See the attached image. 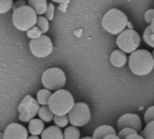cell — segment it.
Here are the masks:
<instances>
[{
	"mask_svg": "<svg viewBox=\"0 0 154 139\" xmlns=\"http://www.w3.org/2000/svg\"><path fill=\"white\" fill-rule=\"evenodd\" d=\"M129 68L131 71L138 76H145L153 70L154 59L147 50H136L129 57Z\"/></svg>",
	"mask_w": 154,
	"mask_h": 139,
	"instance_id": "obj_1",
	"label": "cell"
},
{
	"mask_svg": "<svg viewBox=\"0 0 154 139\" xmlns=\"http://www.w3.org/2000/svg\"><path fill=\"white\" fill-rule=\"evenodd\" d=\"M74 99L71 93L66 90H58L51 94L48 107L53 115L62 116L67 115L74 106Z\"/></svg>",
	"mask_w": 154,
	"mask_h": 139,
	"instance_id": "obj_2",
	"label": "cell"
},
{
	"mask_svg": "<svg viewBox=\"0 0 154 139\" xmlns=\"http://www.w3.org/2000/svg\"><path fill=\"white\" fill-rule=\"evenodd\" d=\"M128 18L122 11L113 8L106 13L102 19L103 28L112 34H119L127 26Z\"/></svg>",
	"mask_w": 154,
	"mask_h": 139,
	"instance_id": "obj_3",
	"label": "cell"
},
{
	"mask_svg": "<svg viewBox=\"0 0 154 139\" xmlns=\"http://www.w3.org/2000/svg\"><path fill=\"white\" fill-rule=\"evenodd\" d=\"M12 21L16 29L25 32L35 26L37 14L29 5H23L14 10Z\"/></svg>",
	"mask_w": 154,
	"mask_h": 139,
	"instance_id": "obj_4",
	"label": "cell"
},
{
	"mask_svg": "<svg viewBox=\"0 0 154 139\" xmlns=\"http://www.w3.org/2000/svg\"><path fill=\"white\" fill-rule=\"evenodd\" d=\"M141 44V37L133 29H125L116 38V45L125 53H132Z\"/></svg>",
	"mask_w": 154,
	"mask_h": 139,
	"instance_id": "obj_5",
	"label": "cell"
},
{
	"mask_svg": "<svg viewBox=\"0 0 154 139\" xmlns=\"http://www.w3.org/2000/svg\"><path fill=\"white\" fill-rule=\"evenodd\" d=\"M42 83L46 90H60L66 84L65 73L60 68H50L43 72L42 76Z\"/></svg>",
	"mask_w": 154,
	"mask_h": 139,
	"instance_id": "obj_6",
	"label": "cell"
},
{
	"mask_svg": "<svg viewBox=\"0 0 154 139\" xmlns=\"http://www.w3.org/2000/svg\"><path fill=\"white\" fill-rule=\"evenodd\" d=\"M69 122L78 128L87 125L91 118L89 107L83 102H78L74 104L73 108L68 113Z\"/></svg>",
	"mask_w": 154,
	"mask_h": 139,
	"instance_id": "obj_7",
	"label": "cell"
},
{
	"mask_svg": "<svg viewBox=\"0 0 154 139\" xmlns=\"http://www.w3.org/2000/svg\"><path fill=\"white\" fill-rule=\"evenodd\" d=\"M39 109V103L35 99H33L30 95L25 96L24 99L20 103V105L18 106L19 119L22 122L28 123L30 120L35 118Z\"/></svg>",
	"mask_w": 154,
	"mask_h": 139,
	"instance_id": "obj_8",
	"label": "cell"
},
{
	"mask_svg": "<svg viewBox=\"0 0 154 139\" xmlns=\"http://www.w3.org/2000/svg\"><path fill=\"white\" fill-rule=\"evenodd\" d=\"M32 53L37 58H44L49 56L53 50V44L45 34H42L37 39H32L29 43Z\"/></svg>",
	"mask_w": 154,
	"mask_h": 139,
	"instance_id": "obj_9",
	"label": "cell"
},
{
	"mask_svg": "<svg viewBox=\"0 0 154 139\" xmlns=\"http://www.w3.org/2000/svg\"><path fill=\"white\" fill-rule=\"evenodd\" d=\"M132 128L135 130L137 133L142 130L143 123L141 120V118L137 114H132L127 113L123 115L117 121V129L120 131L123 128Z\"/></svg>",
	"mask_w": 154,
	"mask_h": 139,
	"instance_id": "obj_10",
	"label": "cell"
},
{
	"mask_svg": "<svg viewBox=\"0 0 154 139\" xmlns=\"http://www.w3.org/2000/svg\"><path fill=\"white\" fill-rule=\"evenodd\" d=\"M27 129L18 123H11L8 125L3 134L4 139H27Z\"/></svg>",
	"mask_w": 154,
	"mask_h": 139,
	"instance_id": "obj_11",
	"label": "cell"
},
{
	"mask_svg": "<svg viewBox=\"0 0 154 139\" xmlns=\"http://www.w3.org/2000/svg\"><path fill=\"white\" fill-rule=\"evenodd\" d=\"M126 62H127V56L121 50H116L110 55V62L115 67L117 68L123 67L125 65Z\"/></svg>",
	"mask_w": 154,
	"mask_h": 139,
	"instance_id": "obj_12",
	"label": "cell"
},
{
	"mask_svg": "<svg viewBox=\"0 0 154 139\" xmlns=\"http://www.w3.org/2000/svg\"><path fill=\"white\" fill-rule=\"evenodd\" d=\"M41 135L42 139H64L60 128H58L57 126H51L47 128Z\"/></svg>",
	"mask_w": 154,
	"mask_h": 139,
	"instance_id": "obj_13",
	"label": "cell"
},
{
	"mask_svg": "<svg viewBox=\"0 0 154 139\" xmlns=\"http://www.w3.org/2000/svg\"><path fill=\"white\" fill-rule=\"evenodd\" d=\"M111 134H116V129L108 125H103L98 128H97L93 133L92 138L93 139H102L105 137L111 135Z\"/></svg>",
	"mask_w": 154,
	"mask_h": 139,
	"instance_id": "obj_14",
	"label": "cell"
},
{
	"mask_svg": "<svg viewBox=\"0 0 154 139\" xmlns=\"http://www.w3.org/2000/svg\"><path fill=\"white\" fill-rule=\"evenodd\" d=\"M29 132L32 134V136H39L42 133L44 130V123L40 118H32L29 122Z\"/></svg>",
	"mask_w": 154,
	"mask_h": 139,
	"instance_id": "obj_15",
	"label": "cell"
},
{
	"mask_svg": "<svg viewBox=\"0 0 154 139\" xmlns=\"http://www.w3.org/2000/svg\"><path fill=\"white\" fill-rule=\"evenodd\" d=\"M28 5L34 10L36 14H43L46 11L48 3L46 0H28Z\"/></svg>",
	"mask_w": 154,
	"mask_h": 139,
	"instance_id": "obj_16",
	"label": "cell"
},
{
	"mask_svg": "<svg viewBox=\"0 0 154 139\" xmlns=\"http://www.w3.org/2000/svg\"><path fill=\"white\" fill-rule=\"evenodd\" d=\"M37 115L39 116L41 120H42L43 122H47V123L52 121L53 117H54L53 113L51 111L48 106H42V108H40Z\"/></svg>",
	"mask_w": 154,
	"mask_h": 139,
	"instance_id": "obj_17",
	"label": "cell"
},
{
	"mask_svg": "<svg viewBox=\"0 0 154 139\" xmlns=\"http://www.w3.org/2000/svg\"><path fill=\"white\" fill-rule=\"evenodd\" d=\"M51 94H52L51 91H50L49 90L46 89L40 90L37 93V102L39 103V105L48 106V102Z\"/></svg>",
	"mask_w": 154,
	"mask_h": 139,
	"instance_id": "obj_18",
	"label": "cell"
},
{
	"mask_svg": "<svg viewBox=\"0 0 154 139\" xmlns=\"http://www.w3.org/2000/svg\"><path fill=\"white\" fill-rule=\"evenodd\" d=\"M154 24H149L143 33V41L151 47H154Z\"/></svg>",
	"mask_w": 154,
	"mask_h": 139,
	"instance_id": "obj_19",
	"label": "cell"
},
{
	"mask_svg": "<svg viewBox=\"0 0 154 139\" xmlns=\"http://www.w3.org/2000/svg\"><path fill=\"white\" fill-rule=\"evenodd\" d=\"M63 138L64 139H79L80 138V132L79 130L74 127L70 126L65 128L63 132Z\"/></svg>",
	"mask_w": 154,
	"mask_h": 139,
	"instance_id": "obj_20",
	"label": "cell"
},
{
	"mask_svg": "<svg viewBox=\"0 0 154 139\" xmlns=\"http://www.w3.org/2000/svg\"><path fill=\"white\" fill-rule=\"evenodd\" d=\"M140 136L144 139H154V121L146 124L145 128L142 131Z\"/></svg>",
	"mask_w": 154,
	"mask_h": 139,
	"instance_id": "obj_21",
	"label": "cell"
},
{
	"mask_svg": "<svg viewBox=\"0 0 154 139\" xmlns=\"http://www.w3.org/2000/svg\"><path fill=\"white\" fill-rule=\"evenodd\" d=\"M37 27L40 29V31L42 32V33H46L49 31V21L43 17V16H39L37 17Z\"/></svg>",
	"mask_w": 154,
	"mask_h": 139,
	"instance_id": "obj_22",
	"label": "cell"
},
{
	"mask_svg": "<svg viewBox=\"0 0 154 139\" xmlns=\"http://www.w3.org/2000/svg\"><path fill=\"white\" fill-rule=\"evenodd\" d=\"M53 121L58 128H66L69 124V118L67 115H62V116L55 115L53 117Z\"/></svg>",
	"mask_w": 154,
	"mask_h": 139,
	"instance_id": "obj_23",
	"label": "cell"
},
{
	"mask_svg": "<svg viewBox=\"0 0 154 139\" xmlns=\"http://www.w3.org/2000/svg\"><path fill=\"white\" fill-rule=\"evenodd\" d=\"M13 0H0V14L8 12L13 7Z\"/></svg>",
	"mask_w": 154,
	"mask_h": 139,
	"instance_id": "obj_24",
	"label": "cell"
},
{
	"mask_svg": "<svg viewBox=\"0 0 154 139\" xmlns=\"http://www.w3.org/2000/svg\"><path fill=\"white\" fill-rule=\"evenodd\" d=\"M26 32H27V36L29 38H31V39H37L42 34V32L40 31V29L37 26H33V27H32L31 29H29Z\"/></svg>",
	"mask_w": 154,
	"mask_h": 139,
	"instance_id": "obj_25",
	"label": "cell"
},
{
	"mask_svg": "<svg viewBox=\"0 0 154 139\" xmlns=\"http://www.w3.org/2000/svg\"><path fill=\"white\" fill-rule=\"evenodd\" d=\"M137 132L132 128H123L119 131V134H118V137L120 139H125L127 137L131 136V135H134V134H136Z\"/></svg>",
	"mask_w": 154,
	"mask_h": 139,
	"instance_id": "obj_26",
	"label": "cell"
},
{
	"mask_svg": "<svg viewBox=\"0 0 154 139\" xmlns=\"http://www.w3.org/2000/svg\"><path fill=\"white\" fill-rule=\"evenodd\" d=\"M152 121H154V107L152 106L150 107L146 112L144 113V122L146 124L152 122Z\"/></svg>",
	"mask_w": 154,
	"mask_h": 139,
	"instance_id": "obj_27",
	"label": "cell"
},
{
	"mask_svg": "<svg viewBox=\"0 0 154 139\" xmlns=\"http://www.w3.org/2000/svg\"><path fill=\"white\" fill-rule=\"evenodd\" d=\"M54 5L52 3H50L48 4L47 5V8H46V11H45V18L47 20H52L53 19V15H54Z\"/></svg>",
	"mask_w": 154,
	"mask_h": 139,
	"instance_id": "obj_28",
	"label": "cell"
},
{
	"mask_svg": "<svg viewBox=\"0 0 154 139\" xmlns=\"http://www.w3.org/2000/svg\"><path fill=\"white\" fill-rule=\"evenodd\" d=\"M144 19H145V22L149 24H154V9H150L145 13Z\"/></svg>",
	"mask_w": 154,
	"mask_h": 139,
	"instance_id": "obj_29",
	"label": "cell"
},
{
	"mask_svg": "<svg viewBox=\"0 0 154 139\" xmlns=\"http://www.w3.org/2000/svg\"><path fill=\"white\" fill-rule=\"evenodd\" d=\"M23 5H26L25 1L24 0H17V2L13 5V7L12 8H14V9H16V8H18L20 6H23Z\"/></svg>",
	"mask_w": 154,
	"mask_h": 139,
	"instance_id": "obj_30",
	"label": "cell"
},
{
	"mask_svg": "<svg viewBox=\"0 0 154 139\" xmlns=\"http://www.w3.org/2000/svg\"><path fill=\"white\" fill-rule=\"evenodd\" d=\"M125 139H144L143 137H142L140 135H138V133L136 134H134V135H131L129 137H127Z\"/></svg>",
	"mask_w": 154,
	"mask_h": 139,
	"instance_id": "obj_31",
	"label": "cell"
},
{
	"mask_svg": "<svg viewBox=\"0 0 154 139\" xmlns=\"http://www.w3.org/2000/svg\"><path fill=\"white\" fill-rule=\"evenodd\" d=\"M52 2H55V3H59V4H61V5H68L69 0H51Z\"/></svg>",
	"mask_w": 154,
	"mask_h": 139,
	"instance_id": "obj_32",
	"label": "cell"
},
{
	"mask_svg": "<svg viewBox=\"0 0 154 139\" xmlns=\"http://www.w3.org/2000/svg\"><path fill=\"white\" fill-rule=\"evenodd\" d=\"M102 139H120V138L117 137V135H116V134H111V135H108V136L105 137L104 138H102Z\"/></svg>",
	"mask_w": 154,
	"mask_h": 139,
	"instance_id": "obj_33",
	"label": "cell"
},
{
	"mask_svg": "<svg viewBox=\"0 0 154 139\" xmlns=\"http://www.w3.org/2000/svg\"><path fill=\"white\" fill-rule=\"evenodd\" d=\"M27 139H41L38 136H31L29 137H27Z\"/></svg>",
	"mask_w": 154,
	"mask_h": 139,
	"instance_id": "obj_34",
	"label": "cell"
},
{
	"mask_svg": "<svg viewBox=\"0 0 154 139\" xmlns=\"http://www.w3.org/2000/svg\"><path fill=\"white\" fill-rule=\"evenodd\" d=\"M79 139H93V138H92V137H82V138H79Z\"/></svg>",
	"mask_w": 154,
	"mask_h": 139,
	"instance_id": "obj_35",
	"label": "cell"
},
{
	"mask_svg": "<svg viewBox=\"0 0 154 139\" xmlns=\"http://www.w3.org/2000/svg\"><path fill=\"white\" fill-rule=\"evenodd\" d=\"M0 139H4L3 138V133L0 132Z\"/></svg>",
	"mask_w": 154,
	"mask_h": 139,
	"instance_id": "obj_36",
	"label": "cell"
}]
</instances>
